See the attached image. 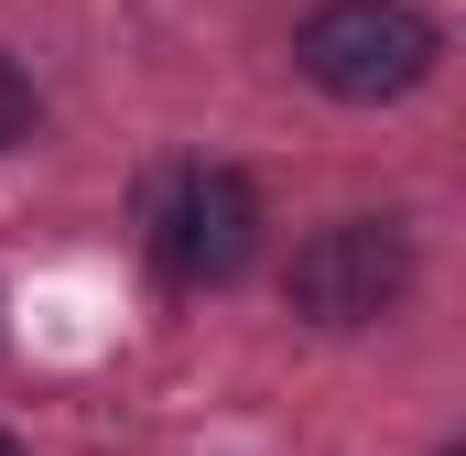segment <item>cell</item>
I'll return each instance as SVG.
<instances>
[{"mask_svg": "<svg viewBox=\"0 0 466 456\" xmlns=\"http://www.w3.org/2000/svg\"><path fill=\"white\" fill-rule=\"evenodd\" d=\"M293 66H304L326 98L380 109V98H412V88L445 66V22L412 11V0H326V11H304Z\"/></svg>", "mask_w": 466, "mask_h": 456, "instance_id": "obj_1", "label": "cell"}, {"mask_svg": "<svg viewBox=\"0 0 466 456\" xmlns=\"http://www.w3.org/2000/svg\"><path fill=\"white\" fill-rule=\"evenodd\" d=\"M282 294H293L304 326H380V316L412 294V228L401 218H337V228H315V239L293 250Z\"/></svg>", "mask_w": 466, "mask_h": 456, "instance_id": "obj_2", "label": "cell"}, {"mask_svg": "<svg viewBox=\"0 0 466 456\" xmlns=\"http://www.w3.org/2000/svg\"><path fill=\"white\" fill-rule=\"evenodd\" d=\"M152 250H163L174 283H207V294L238 283L249 250H260V185L228 174V163H185L174 196H163V218H152Z\"/></svg>", "mask_w": 466, "mask_h": 456, "instance_id": "obj_3", "label": "cell"}, {"mask_svg": "<svg viewBox=\"0 0 466 456\" xmlns=\"http://www.w3.org/2000/svg\"><path fill=\"white\" fill-rule=\"evenodd\" d=\"M22 130H33V77H22V66L0 55V152H11Z\"/></svg>", "mask_w": 466, "mask_h": 456, "instance_id": "obj_4", "label": "cell"}, {"mask_svg": "<svg viewBox=\"0 0 466 456\" xmlns=\"http://www.w3.org/2000/svg\"><path fill=\"white\" fill-rule=\"evenodd\" d=\"M0 456H22V446H11V435H0Z\"/></svg>", "mask_w": 466, "mask_h": 456, "instance_id": "obj_5", "label": "cell"}, {"mask_svg": "<svg viewBox=\"0 0 466 456\" xmlns=\"http://www.w3.org/2000/svg\"><path fill=\"white\" fill-rule=\"evenodd\" d=\"M445 456H456V446H445Z\"/></svg>", "mask_w": 466, "mask_h": 456, "instance_id": "obj_6", "label": "cell"}]
</instances>
